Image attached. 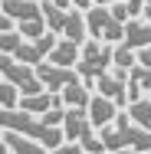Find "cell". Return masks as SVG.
<instances>
[{
	"label": "cell",
	"mask_w": 151,
	"mask_h": 154,
	"mask_svg": "<svg viewBox=\"0 0 151 154\" xmlns=\"http://www.w3.org/2000/svg\"><path fill=\"white\" fill-rule=\"evenodd\" d=\"M0 131H20V134H27L33 141H39L46 151H53V148H59L62 141V128H53V125H46L39 115H30V112H23V108H0Z\"/></svg>",
	"instance_id": "1"
},
{
	"label": "cell",
	"mask_w": 151,
	"mask_h": 154,
	"mask_svg": "<svg viewBox=\"0 0 151 154\" xmlns=\"http://www.w3.org/2000/svg\"><path fill=\"white\" fill-rule=\"evenodd\" d=\"M99 131H102L99 141H102L105 154L118 151V148H135V151H141V154L151 151V131L141 128V125H135L131 118H128V112H118L115 122L105 125V128H99Z\"/></svg>",
	"instance_id": "2"
},
{
	"label": "cell",
	"mask_w": 151,
	"mask_h": 154,
	"mask_svg": "<svg viewBox=\"0 0 151 154\" xmlns=\"http://www.w3.org/2000/svg\"><path fill=\"white\" fill-rule=\"evenodd\" d=\"M39 10H43V20H46V30H53L56 36H66V39H76L79 46L86 43L89 30H86V17L79 13V7L62 10L53 0H39Z\"/></svg>",
	"instance_id": "3"
},
{
	"label": "cell",
	"mask_w": 151,
	"mask_h": 154,
	"mask_svg": "<svg viewBox=\"0 0 151 154\" xmlns=\"http://www.w3.org/2000/svg\"><path fill=\"white\" fill-rule=\"evenodd\" d=\"M0 10L13 20V26L23 39H36L46 33V20L36 0H0Z\"/></svg>",
	"instance_id": "4"
},
{
	"label": "cell",
	"mask_w": 151,
	"mask_h": 154,
	"mask_svg": "<svg viewBox=\"0 0 151 154\" xmlns=\"http://www.w3.org/2000/svg\"><path fill=\"white\" fill-rule=\"evenodd\" d=\"M112 43H99V39H86L82 43V49H79V62H76V72H79V79L92 85L99 75H105L109 69H112Z\"/></svg>",
	"instance_id": "5"
},
{
	"label": "cell",
	"mask_w": 151,
	"mask_h": 154,
	"mask_svg": "<svg viewBox=\"0 0 151 154\" xmlns=\"http://www.w3.org/2000/svg\"><path fill=\"white\" fill-rule=\"evenodd\" d=\"M62 138L82 144L86 154H105L102 141L95 138V128H92L86 108H66V118H62Z\"/></svg>",
	"instance_id": "6"
},
{
	"label": "cell",
	"mask_w": 151,
	"mask_h": 154,
	"mask_svg": "<svg viewBox=\"0 0 151 154\" xmlns=\"http://www.w3.org/2000/svg\"><path fill=\"white\" fill-rule=\"evenodd\" d=\"M86 30H89L92 39L115 46V43H121V36H125V23H118L112 17V10H105V7H89L86 10Z\"/></svg>",
	"instance_id": "7"
},
{
	"label": "cell",
	"mask_w": 151,
	"mask_h": 154,
	"mask_svg": "<svg viewBox=\"0 0 151 154\" xmlns=\"http://www.w3.org/2000/svg\"><path fill=\"white\" fill-rule=\"evenodd\" d=\"M125 79H128V69H109L105 75H99L95 82H92V89L99 95H105V98H112L118 108H125L128 105V85H125Z\"/></svg>",
	"instance_id": "8"
},
{
	"label": "cell",
	"mask_w": 151,
	"mask_h": 154,
	"mask_svg": "<svg viewBox=\"0 0 151 154\" xmlns=\"http://www.w3.org/2000/svg\"><path fill=\"white\" fill-rule=\"evenodd\" d=\"M33 69H36V79L43 82V89H49V92H62L69 82L79 79V72L72 66H56V62H46V59L36 62Z\"/></svg>",
	"instance_id": "9"
},
{
	"label": "cell",
	"mask_w": 151,
	"mask_h": 154,
	"mask_svg": "<svg viewBox=\"0 0 151 154\" xmlns=\"http://www.w3.org/2000/svg\"><path fill=\"white\" fill-rule=\"evenodd\" d=\"M56 46V33L53 30H46L43 36H36V39H23L10 56L13 59H20V62H27V66H36V62H43L46 56H49V49Z\"/></svg>",
	"instance_id": "10"
},
{
	"label": "cell",
	"mask_w": 151,
	"mask_h": 154,
	"mask_svg": "<svg viewBox=\"0 0 151 154\" xmlns=\"http://www.w3.org/2000/svg\"><path fill=\"white\" fill-rule=\"evenodd\" d=\"M86 112H89V122H92V128H105V125H112L115 122V115H118L121 108L112 102V98H105V95H92L89 98V105H86Z\"/></svg>",
	"instance_id": "11"
},
{
	"label": "cell",
	"mask_w": 151,
	"mask_h": 154,
	"mask_svg": "<svg viewBox=\"0 0 151 154\" xmlns=\"http://www.w3.org/2000/svg\"><path fill=\"white\" fill-rule=\"evenodd\" d=\"M56 105H62V95L43 89V92H33V95H20V105H17V108H23V112H30V115H46V112L56 108Z\"/></svg>",
	"instance_id": "12"
},
{
	"label": "cell",
	"mask_w": 151,
	"mask_h": 154,
	"mask_svg": "<svg viewBox=\"0 0 151 154\" xmlns=\"http://www.w3.org/2000/svg\"><path fill=\"white\" fill-rule=\"evenodd\" d=\"M125 85H128V102H138V98L151 89V69H148V66H141V62H135V66L128 69Z\"/></svg>",
	"instance_id": "13"
},
{
	"label": "cell",
	"mask_w": 151,
	"mask_h": 154,
	"mask_svg": "<svg viewBox=\"0 0 151 154\" xmlns=\"http://www.w3.org/2000/svg\"><path fill=\"white\" fill-rule=\"evenodd\" d=\"M121 43H125L128 49H135V53L145 49V46H151V23L148 20H145V23H141V20H128V23H125Z\"/></svg>",
	"instance_id": "14"
},
{
	"label": "cell",
	"mask_w": 151,
	"mask_h": 154,
	"mask_svg": "<svg viewBox=\"0 0 151 154\" xmlns=\"http://www.w3.org/2000/svg\"><path fill=\"white\" fill-rule=\"evenodd\" d=\"M79 49H82V46H79L76 39H66V36H62V39H56V46L49 49L46 62H56V66H76V62H79Z\"/></svg>",
	"instance_id": "15"
},
{
	"label": "cell",
	"mask_w": 151,
	"mask_h": 154,
	"mask_svg": "<svg viewBox=\"0 0 151 154\" xmlns=\"http://www.w3.org/2000/svg\"><path fill=\"white\" fill-rule=\"evenodd\" d=\"M3 144L10 148V154H46V148L39 141H33L20 131H3Z\"/></svg>",
	"instance_id": "16"
},
{
	"label": "cell",
	"mask_w": 151,
	"mask_h": 154,
	"mask_svg": "<svg viewBox=\"0 0 151 154\" xmlns=\"http://www.w3.org/2000/svg\"><path fill=\"white\" fill-rule=\"evenodd\" d=\"M89 89H92V85H86L82 79L69 82V85L59 92V95H62V105H66V108H86V105H89V98H92Z\"/></svg>",
	"instance_id": "17"
},
{
	"label": "cell",
	"mask_w": 151,
	"mask_h": 154,
	"mask_svg": "<svg viewBox=\"0 0 151 154\" xmlns=\"http://www.w3.org/2000/svg\"><path fill=\"white\" fill-rule=\"evenodd\" d=\"M128 118L141 128L151 131V98H138V102H128Z\"/></svg>",
	"instance_id": "18"
},
{
	"label": "cell",
	"mask_w": 151,
	"mask_h": 154,
	"mask_svg": "<svg viewBox=\"0 0 151 154\" xmlns=\"http://www.w3.org/2000/svg\"><path fill=\"white\" fill-rule=\"evenodd\" d=\"M135 62H138V53L128 49L125 43H115V49H112V66H118V69H131Z\"/></svg>",
	"instance_id": "19"
},
{
	"label": "cell",
	"mask_w": 151,
	"mask_h": 154,
	"mask_svg": "<svg viewBox=\"0 0 151 154\" xmlns=\"http://www.w3.org/2000/svg\"><path fill=\"white\" fill-rule=\"evenodd\" d=\"M20 105V89L13 85V82H0V108H17Z\"/></svg>",
	"instance_id": "20"
},
{
	"label": "cell",
	"mask_w": 151,
	"mask_h": 154,
	"mask_svg": "<svg viewBox=\"0 0 151 154\" xmlns=\"http://www.w3.org/2000/svg\"><path fill=\"white\" fill-rule=\"evenodd\" d=\"M23 43V36L17 30H7V33H0V53H13L17 46Z\"/></svg>",
	"instance_id": "21"
},
{
	"label": "cell",
	"mask_w": 151,
	"mask_h": 154,
	"mask_svg": "<svg viewBox=\"0 0 151 154\" xmlns=\"http://www.w3.org/2000/svg\"><path fill=\"white\" fill-rule=\"evenodd\" d=\"M46 125H53V128H59L62 125V118H66V105H56V108H49L46 115H39Z\"/></svg>",
	"instance_id": "22"
},
{
	"label": "cell",
	"mask_w": 151,
	"mask_h": 154,
	"mask_svg": "<svg viewBox=\"0 0 151 154\" xmlns=\"http://www.w3.org/2000/svg\"><path fill=\"white\" fill-rule=\"evenodd\" d=\"M49 154H86V151H82V144H76V141H62L59 148H53Z\"/></svg>",
	"instance_id": "23"
},
{
	"label": "cell",
	"mask_w": 151,
	"mask_h": 154,
	"mask_svg": "<svg viewBox=\"0 0 151 154\" xmlns=\"http://www.w3.org/2000/svg\"><path fill=\"white\" fill-rule=\"evenodd\" d=\"M112 154H141V151H135V148H118V151H112Z\"/></svg>",
	"instance_id": "24"
},
{
	"label": "cell",
	"mask_w": 151,
	"mask_h": 154,
	"mask_svg": "<svg viewBox=\"0 0 151 154\" xmlns=\"http://www.w3.org/2000/svg\"><path fill=\"white\" fill-rule=\"evenodd\" d=\"M53 3H56V7H62V10H69V7H72V0H53Z\"/></svg>",
	"instance_id": "25"
},
{
	"label": "cell",
	"mask_w": 151,
	"mask_h": 154,
	"mask_svg": "<svg viewBox=\"0 0 151 154\" xmlns=\"http://www.w3.org/2000/svg\"><path fill=\"white\" fill-rule=\"evenodd\" d=\"M141 13H145V20H148V23H151V0H148V3H145V10H141Z\"/></svg>",
	"instance_id": "26"
},
{
	"label": "cell",
	"mask_w": 151,
	"mask_h": 154,
	"mask_svg": "<svg viewBox=\"0 0 151 154\" xmlns=\"http://www.w3.org/2000/svg\"><path fill=\"white\" fill-rule=\"evenodd\" d=\"M148 98H151V89H148Z\"/></svg>",
	"instance_id": "27"
},
{
	"label": "cell",
	"mask_w": 151,
	"mask_h": 154,
	"mask_svg": "<svg viewBox=\"0 0 151 154\" xmlns=\"http://www.w3.org/2000/svg\"><path fill=\"white\" fill-rule=\"evenodd\" d=\"M145 3H148V0H145Z\"/></svg>",
	"instance_id": "28"
}]
</instances>
